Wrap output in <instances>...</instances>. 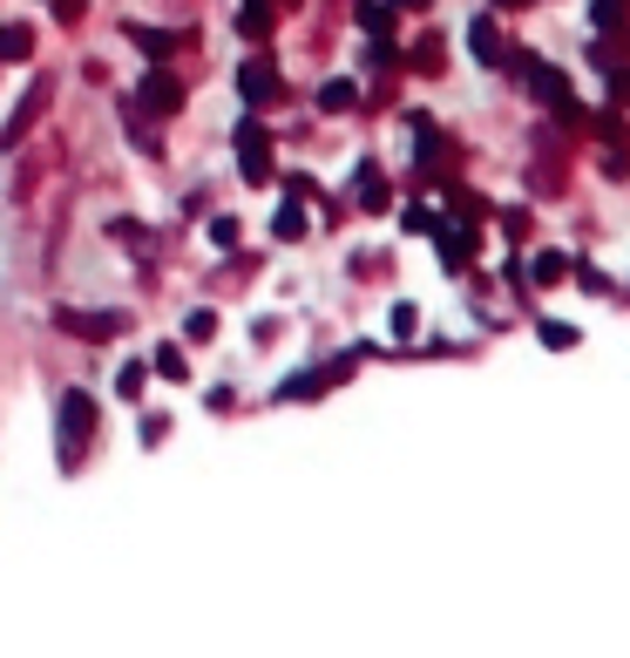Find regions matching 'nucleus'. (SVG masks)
<instances>
[{"label": "nucleus", "instance_id": "f257e3e1", "mask_svg": "<svg viewBox=\"0 0 630 658\" xmlns=\"http://www.w3.org/2000/svg\"><path fill=\"white\" fill-rule=\"evenodd\" d=\"M95 435V401L82 394V387H68V394H61V461H68V469H75V448H82Z\"/></svg>", "mask_w": 630, "mask_h": 658}, {"label": "nucleus", "instance_id": "f03ea898", "mask_svg": "<svg viewBox=\"0 0 630 658\" xmlns=\"http://www.w3.org/2000/svg\"><path fill=\"white\" fill-rule=\"evenodd\" d=\"M136 109H149V115H177V109H183V82H177L164 62L136 82Z\"/></svg>", "mask_w": 630, "mask_h": 658}, {"label": "nucleus", "instance_id": "7ed1b4c3", "mask_svg": "<svg viewBox=\"0 0 630 658\" xmlns=\"http://www.w3.org/2000/svg\"><path fill=\"white\" fill-rule=\"evenodd\" d=\"M55 326L61 333H82V339H115V333L130 326V313H75V305H61Z\"/></svg>", "mask_w": 630, "mask_h": 658}, {"label": "nucleus", "instance_id": "20e7f679", "mask_svg": "<svg viewBox=\"0 0 630 658\" xmlns=\"http://www.w3.org/2000/svg\"><path fill=\"white\" fill-rule=\"evenodd\" d=\"M238 164H245V177H251V183H265V177H271V143H265V130H258V123H238Z\"/></svg>", "mask_w": 630, "mask_h": 658}, {"label": "nucleus", "instance_id": "39448f33", "mask_svg": "<svg viewBox=\"0 0 630 658\" xmlns=\"http://www.w3.org/2000/svg\"><path fill=\"white\" fill-rule=\"evenodd\" d=\"M123 34H130V42H136V48H143L149 62H170V55L183 48V34H156V27H143V21H130Z\"/></svg>", "mask_w": 630, "mask_h": 658}, {"label": "nucleus", "instance_id": "423d86ee", "mask_svg": "<svg viewBox=\"0 0 630 658\" xmlns=\"http://www.w3.org/2000/svg\"><path fill=\"white\" fill-rule=\"evenodd\" d=\"M34 55V27L27 21H0V62H27Z\"/></svg>", "mask_w": 630, "mask_h": 658}, {"label": "nucleus", "instance_id": "0eeeda50", "mask_svg": "<svg viewBox=\"0 0 630 658\" xmlns=\"http://www.w3.org/2000/svg\"><path fill=\"white\" fill-rule=\"evenodd\" d=\"M238 96H245V102H265V96H271V62H245V68H238Z\"/></svg>", "mask_w": 630, "mask_h": 658}, {"label": "nucleus", "instance_id": "6e6552de", "mask_svg": "<svg viewBox=\"0 0 630 658\" xmlns=\"http://www.w3.org/2000/svg\"><path fill=\"white\" fill-rule=\"evenodd\" d=\"M149 367L164 373V380H183V373H190V360H183V346H177V339H170V346H156V360H149Z\"/></svg>", "mask_w": 630, "mask_h": 658}, {"label": "nucleus", "instance_id": "1a4fd4ad", "mask_svg": "<svg viewBox=\"0 0 630 658\" xmlns=\"http://www.w3.org/2000/svg\"><path fill=\"white\" fill-rule=\"evenodd\" d=\"M271 231H279L285 245H292V238H305V211H299V198H292V204H279V218H271Z\"/></svg>", "mask_w": 630, "mask_h": 658}, {"label": "nucleus", "instance_id": "9d476101", "mask_svg": "<svg viewBox=\"0 0 630 658\" xmlns=\"http://www.w3.org/2000/svg\"><path fill=\"white\" fill-rule=\"evenodd\" d=\"M143 380H149V367H143V360L115 367V394H123V401H136V394H143Z\"/></svg>", "mask_w": 630, "mask_h": 658}, {"label": "nucleus", "instance_id": "9b49d317", "mask_svg": "<svg viewBox=\"0 0 630 658\" xmlns=\"http://www.w3.org/2000/svg\"><path fill=\"white\" fill-rule=\"evenodd\" d=\"M211 245L217 252H238V218H211Z\"/></svg>", "mask_w": 630, "mask_h": 658}, {"label": "nucleus", "instance_id": "f8f14e48", "mask_svg": "<svg viewBox=\"0 0 630 658\" xmlns=\"http://www.w3.org/2000/svg\"><path fill=\"white\" fill-rule=\"evenodd\" d=\"M352 96H360L352 82H326V89H319V109H352Z\"/></svg>", "mask_w": 630, "mask_h": 658}, {"label": "nucleus", "instance_id": "ddd939ff", "mask_svg": "<svg viewBox=\"0 0 630 658\" xmlns=\"http://www.w3.org/2000/svg\"><path fill=\"white\" fill-rule=\"evenodd\" d=\"M109 238H130V245H143V238H149V231H143L136 218H109Z\"/></svg>", "mask_w": 630, "mask_h": 658}, {"label": "nucleus", "instance_id": "4468645a", "mask_svg": "<svg viewBox=\"0 0 630 658\" xmlns=\"http://www.w3.org/2000/svg\"><path fill=\"white\" fill-rule=\"evenodd\" d=\"M475 55H482V62L502 55V42H495V27H488V21H475Z\"/></svg>", "mask_w": 630, "mask_h": 658}, {"label": "nucleus", "instance_id": "2eb2a0df", "mask_svg": "<svg viewBox=\"0 0 630 658\" xmlns=\"http://www.w3.org/2000/svg\"><path fill=\"white\" fill-rule=\"evenodd\" d=\"M245 34H251V42H258V34H271V14L258 8V0H251V8H245Z\"/></svg>", "mask_w": 630, "mask_h": 658}, {"label": "nucleus", "instance_id": "dca6fc26", "mask_svg": "<svg viewBox=\"0 0 630 658\" xmlns=\"http://www.w3.org/2000/svg\"><path fill=\"white\" fill-rule=\"evenodd\" d=\"M183 333H190V339H211V333H217V320H211V313H190V320H183Z\"/></svg>", "mask_w": 630, "mask_h": 658}]
</instances>
